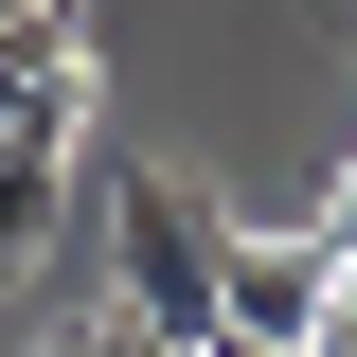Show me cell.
Instances as JSON below:
<instances>
[{"label":"cell","instance_id":"6da1fadb","mask_svg":"<svg viewBox=\"0 0 357 357\" xmlns=\"http://www.w3.org/2000/svg\"><path fill=\"white\" fill-rule=\"evenodd\" d=\"M107 321H143L161 357H215V321H232V215L161 161L107 178Z\"/></svg>","mask_w":357,"mask_h":357},{"label":"cell","instance_id":"7a4b0ae2","mask_svg":"<svg viewBox=\"0 0 357 357\" xmlns=\"http://www.w3.org/2000/svg\"><path fill=\"white\" fill-rule=\"evenodd\" d=\"M321 304H340V268H321V232H232V321H215V340L321 357Z\"/></svg>","mask_w":357,"mask_h":357},{"label":"cell","instance_id":"3957f363","mask_svg":"<svg viewBox=\"0 0 357 357\" xmlns=\"http://www.w3.org/2000/svg\"><path fill=\"white\" fill-rule=\"evenodd\" d=\"M54 357H161V340H143V321H89V340H54Z\"/></svg>","mask_w":357,"mask_h":357},{"label":"cell","instance_id":"277c9868","mask_svg":"<svg viewBox=\"0 0 357 357\" xmlns=\"http://www.w3.org/2000/svg\"><path fill=\"white\" fill-rule=\"evenodd\" d=\"M18 18H72V0H0V36H18Z\"/></svg>","mask_w":357,"mask_h":357},{"label":"cell","instance_id":"5b68a950","mask_svg":"<svg viewBox=\"0 0 357 357\" xmlns=\"http://www.w3.org/2000/svg\"><path fill=\"white\" fill-rule=\"evenodd\" d=\"M215 357H268V340H215Z\"/></svg>","mask_w":357,"mask_h":357}]
</instances>
